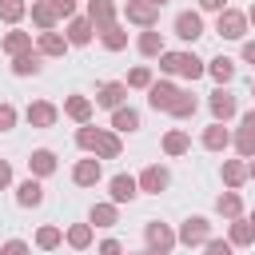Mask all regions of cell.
<instances>
[{"label": "cell", "mask_w": 255, "mask_h": 255, "mask_svg": "<svg viewBox=\"0 0 255 255\" xmlns=\"http://www.w3.org/2000/svg\"><path fill=\"white\" fill-rule=\"evenodd\" d=\"M247 219H251V223H255V211H251V215H247Z\"/></svg>", "instance_id": "cell-56"}, {"label": "cell", "mask_w": 255, "mask_h": 255, "mask_svg": "<svg viewBox=\"0 0 255 255\" xmlns=\"http://www.w3.org/2000/svg\"><path fill=\"white\" fill-rule=\"evenodd\" d=\"M139 255H159V251H147V247H143V251H139Z\"/></svg>", "instance_id": "cell-53"}, {"label": "cell", "mask_w": 255, "mask_h": 255, "mask_svg": "<svg viewBox=\"0 0 255 255\" xmlns=\"http://www.w3.org/2000/svg\"><path fill=\"white\" fill-rule=\"evenodd\" d=\"M64 116H68L72 124H92V116H96V104H92V96H80V92L64 96Z\"/></svg>", "instance_id": "cell-17"}, {"label": "cell", "mask_w": 255, "mask_h": 255, "mask_svg": "<svg viewBox=\"0 0 255 255\" xmlns=\"http://www.w3.org/2000/svg\"><path fill=\"white\" fill-rule=\"evenodd\" d=\"M36 52H40L44 60H60V56H68V40H64V32H36Z\"/></svg>", "instance_id": "cell-18"}, {"label": "cell", "mask_w": 255, "mask_h": 255, "mask_svg": "<svg viewBox=\"0 0 255 255\" xmlns=\"http://www.w3.org/2000/svg\"><path fill=\"white\" fill-rule=\"evenodd\" d=\"M92 239H96V227H92V223H72V227L64 231V243H68L72 251H88Z\"/></svg>", "instance_id": "cell-31"}, {"label": "cell", "mask_w": 255, "mask_h": 255, "mask_svg": "<svg viewBox=\"0 0 255 255\" xmlns=\"http://www.w3.org/2000/svg\"><path fill=\"white\" fill-rule=\"evenodd\" d=\"M12 76H40L44 72V56L32 48V52H24V56H12Z\"/></svg>", "instance_id": "cell-29"}, {"label": "cell", "mask_w": 255, "mask_h": 255, "mask_svg": "<svg viewBox=\"0 0 255 255\" xmlns=\"http://www.w3.org/2000/svg\"><path fill=\"white\" fill-rule=\"evenodd\" d=\"M159 147H163V155H167V159H179V155H187V151H191V135H187L183 128H167V131H163V139H159Z\"/></svg>", "instance_id": "cell-20"}, {"label": "cell", "mask_w": 255, "mask_h": 255, "mask_svg": "<svg viewBox=\"0 0 255 255\" xmlns=\"http://www.w3.org/2000/svg\"><path fill=\"white\" fill-rule=\"evenodd\" d=\"M159 72H163V80H171V76H179V52H163L159 56Z\"/></svg>", "instance_id": "cell-42"}, {"label": "cell", "mask_w": 255, "mask_h": 255, "mask_svg": "<svg viewBox=\"0 0 255 255\" xmlns=\"http://www.w3.org/2000/svg\"><path fill=\"white\" fill-rule=\"evenodd\" d=\"M199 143H203V151H227L231 147V128L227 124H207L203 128V135H199Z\"/></svg>", "instance_id": "cell-19"}, {"label": "cell", "mask_w": 255, "mask_h": 255, "mask_svg": "<svg viewBox=\"0 0 255 255\" xmlns=\"http://www.w3.org/2000/svg\"><path fill=\"white\" fill-rule=\"evenodd\" d=\"M239 128H247V131H255V112H243V116H239Z\"/></svg>", "instance_id": "cell-50"}, {"label": "cell", "mask_w": 255, "mask_h": 255, "mask_svg": "<svg viewBox=\"0 0 255 255\" xmlns=\"http://www.w3.org/2000/svg\"><path fill=\"white\" fill-rule=\"evenodd\" d=\"M124 84H128V92H131V88H135V92H147V88L155 84V76H151V68H147V64H135V68L128 72V80H124Z\"/></svg>", "instance_id": "cell-39"}, {"label": "cell", "mask_w": 255, "mask_h": 255, "mask_svg": "<svg viewBox=\"0 0 255 255\" xmlns=\"http://www.w3.org/2000/svg\"><path fill=\"white\" fill-rule=\"evenodd\" d=\"M8 187H12V163L0 159V191H8Z\"/></svg>", "instance_id": "cell-49"}, {"label": "cell", "mask_w": 255, "mask_h": 255, "mask_svg": "<svg viewBox=\"0 0 255 255\" xmlns=\"http://www.w3.org/2000/svg\"><path fill=\"white\" fill-rule=\"evenodd\" d=\"M151 4H155V8H163V4H167V0H151Z\"/></svg>", "instance_id": "cell-54"}, {"label": "cell", "mask_w": 255, "mask_h": 255, "mask_svg": "<svg viewBox=\"0 0 255 255\" xmlns=\"http://www.w3.org/2000/svg\"><path fill=\"white\" fill-rule=\"evenodd\" d=\"M203 255H235V247H231L227 239H215V235H211V239L203 243Z\"/></svg>", "instance_id": "cell-43"}, {"label": "cell", "mask_w": 255, "mask_h": 255, "mask_svg": "<svg viewBox=\"0 0 255 255\" xmlns=\"http://www.w3.org/2000/svg\"><path fill=\"white\" fill-rule=\"evenodd\" d=\"M96 108H108V112H116V108H124L128 104V84L124 80H104L100 88H96V100H92Z\"/></svg>", "instance_id": "cell-10"}, {"label": "cell", "mask_w": 255, "mask_h": 255, "mask_svg": "<svg viewBox=\"0 0 255 255\" xmlns=\"http://www.w3.org/2000/svg\"><path fill=\"white\" fill-rule=\"evenodd\" d=\"M24 16H28V0H0V24L20 28Z\"/></svg>", "instance_id": "cell-36"}, {"label": "cell", "mask_w": 255, "mask_h": 255, "mask_svg": "<svg viewBox=\"0 0 255 255\" xmlns=\"http://www.w3.org/2000/svg\"><path fill=\"white\" fill-rule=\"evenodd\" d=\"M0 48H4V56L12 60V56H24V52H32L36 44H32V32H24V28H12V32H4Z\"/></svg>", "instance_id": "cell-23"}, {"label": "cell", "mask_w": 255, "mask_h": 255, "mask_svg": "<svg viewBox=\"0 0 255 255\" xmlns=\"http://www.w3.org/2000/svg\"><path fill=\"white\" fill-rule=\"evenodd\" d=\"M251 96H255V76H251Z\"/></svg>", "instance_id": "cell-55"}, {"label": "cell", "mask_w": 255, "mask_h": 255, "mask_svg": "<svg viewBox=\"0 0 255 255\" xmlns=\"http://www.w3.org/2000/svg\"><path fill=\"white\" fill-rule=\"evenodd\" d=\"M96 255H124V243L108 235V239H100V247H96Z\"/></svg>", "instance_id": "cell-46"}, {"label": "cell", "mask_w": 255, "mask_h": 255, "mask_svg": "<svg viewBox=\"0 0 255 255\" xmlns=\"http://www.w3.org/2000/svg\"><path fill=\"white\" fill-rule=\"evenodd\" d=\"M207 76L215 80V88H227V84L235 80V60H231V56H215V60H207Z\"/></svg>", "instance_id": "cell-30"}, {"label": "cell", "mask_w": 255, "mask_h": 255, "mask_svg": "<svg viewBox=\"0 0 255 255\" xmlns=\"http://www.w3.org/2000/svg\"><path fill=\"white\" fill-rule=\"evenodd\" d=\"M247 179H255V159H247Z\"/></svg>", "instance_id": "cell-52"}, {"label": "cell", "mask_w": 255, "mask_h": 255, "mask_svg": "<svg viewBox=\"0 0 255 255\" xmlns=\"http://www.w3.org/2000/svg\"><path fill=\"white\" fill-rule=\"evenodd\" d=\"M96 36H100V44H104L108 52H124V48H128V28H124L120 20H116V24H108L104 32H96Z\"/></svg>", "instance_id": "cell-34"}, {"label": "cell", "mask_w": 255, "mask_h": 255, "mask_svg": "<svg viewBox=\"0 0 255 255\" xmlns=\"http://www.w3.org/2000/svg\"><path fill=\"white\" fill-rule=\"evenodd\" d=\"M124 255H139V251H124Z\"/></svg>", "instance_id": "cell-57"}, {"label": "cell", "mask_w": 255, "mask_h": 255, "mask_svg": "<svg viewBox=\"0 0 255 255\" xmlns=\"http://www.w3.org/2000/svg\"><path fill=\"white\" fill-rule=\"evenodd\" d=\"M207 112H211L215 124H227V120L239 116V96H235L231 88H215V92L207 96Z\"/></svg>", "instance_id": "cell-4"}, {"label": "cell", "mask_w": 255, "mask_h": 255, "mask_svg": "<svg viewBox=\"0 0 255 255\" xmlns=\"http://www.w3.org/2000/svg\"><path fill=\"white\" fill-rule=\"evenodd\" d=\"M24 120H28V128H40V131H48V128H56V120H60V108H56L52 100H32V104L24 108Z\"/></svg>", "instance_id": "cell-8"}, {"label": "cell", "mask_w": 255, "mask_h": 255, "mask_svg": "<svg viewBox=\"0 0 255 255\" xmlns=\"http://www.w3.org/2000/svg\"><path fill=\"white\" fill-rule=\"evenodd\" d=\"M0 255H32V247L24 239H4L0 243Z\"/></svg>", "instance_id": "cell-45"}, {"label": "cell", "mask_w": 255, "mask_h": 255, "mask_svg": "<svg viewBox=\"0 0 255 255\" xmlns=\"http://www.w3.org/2000/svg\"><path fill=\"white\" fill-rule=\"evenodd\" d=\"M219 179H223V187H227V191H239V187L247 183V159H223Z\"/></svg>", "instance_id": "cell-24"}, {"label": "cell", "mask_w": 255, "mask_h": 255, "mask_svg": "<svg viewBox=\"0 0 255 255\" xmlns=\"http://www.w3.org/2000/svg\"><path fill=\"white\" fill-rule=\"evenodd\" d=\"M195 112H199V96L187 92V88H179V96H175V104H171L167 116H171V120H191Z\"/></svg>", "instance_id": "cell-32"}, {"label": "cell", "mask_w": 255, "mask_h": 255, "mask_svg": "<svg viewBox=\"0 0 255 255\" xmlns=\"http://www.w3.org/2000/svg\"><path fill=\"white\" fill-rule=\"evenodd\" d=\"M88 223H92V227H116V223H120V207H116L112 199H108V203H92Z\"/></svg>", "instance_id": "cell-33"}, {"label": "cell", "mask_w": 255, "mask_h": 255, "mask_svg": "<svg viewBox=\"0 0 255 255\" xmlns=\"http://www.w3.org/2000/svg\"><path fill=\"white\" fill-rule=\"evenodd\" d=\"M215 215L227 219V223L239 219V215H243V195H239V191H219V195H215Z\"/></svg>", "instance_id": "cell-28"}, {"label": "cell", "mask_w": 255, "mask_h": 255, "mask_svg": "<svg viewBox=\"0 0 255 255\" xmlns=\"http://www.w3.org/2000/svg\"><path fill=\"white\" fill-rule=\"evenodd\" d=\"M135 52H139L143 60H159V56L167 52V40H163V32H159V28H143V32L135 36Z\"/></svg>", "instance_id": "cell-16"}, {"label": "cell", "mask_w": 255, "mask_h": 255, "mask_svg": "<svg viewBox=\"0 0 255 255\" xmlns=\"http://www.w3.org/2000/svg\"><path fill=\"white\" fill-rule=\"evenodd\" d=\"M143 243H147V251H159V255H171V251L179 247L175 231H171L167 223H159V219H147V223H143Z\"/></svg>", "instance_id": "cell-2"}, {"label": "cell", "mask_w": 255, "mask_h": 255, "mask_svg": "<svg viewBox=\"0 0 255 255\" xmlns=\"http://www.w3.org/2000/svg\"><path fill=\"white\" fill-rule=\"evenodd\" d=\"M195 4H199L195 12H215V16H219V12L227 8V0H195Z\"/></svg>", "instance_id": "cell-47"}, {"label": "cell", "mask_w": 255, "mask_h": 255, "mask_svg": "<svg viewBox=\"0 0 255 255\" xmlns=\"http://www.w3.org/2000/svg\"><path fill=\"white\" fill-rule=\"evenodd\" d=\"M135 183H139V195H159V191L171 187V167L167 163H147L135 175Z\"/></svg>", "instance_id": "cell-5"}, {"label": "cell", "mask_w": 255, "mask_h": 255, "mask_svg": "<svg viewBox=\"0 0 255 255\" xmlns=\"http://www.w3.org/2000/svg\"><path fill=\"white\" fill-rule=\"evenodd\" d=\"M64 40H68V48H88V44L96 40L92 20H88V16H72V20H68V28H64Z\"/></svg>", "instance_id": "cell-15"}, {"label": "cell", "mask_w": 255, "mask_h": 255, "mask_svg": "<svg viewBox=\"0 0 255 255\" xmlns=\"http://www.w3.org/2000/svg\"><path fill=\"white\" fill-rule=\"evenodd\" d=\"M28 16H32V24H36V32H56V24H60L52 0H32V4H28Z\"/></svg>", "instance_id": "cell-21"}, {"label": "cell", "mask_w": 255, "mask_h": 255, "mask_svg": "<svg viewBox=\"0 0 255 255\" xmlns=\"http://www.w3.org/2000/svg\"><path fill=\"white\" fill-rule=\"evenodd\" d=\"M112 131H116V135H131V131H139V112H135L131 104L116 108V112H112Z\"/></svg>", "instance_id": "cell-26"}, {"label": "cell", "mask_w": 255, "mask_h": 255, "mask_svg": "<svg viewBox=\"0 0 255 255\" xmlns=\"http://www.w3.org/2000/svg\"><path fill=\"white\" fill-rule=\"evenodd\" d=\"M120 16H124L128 24H135L139 32H143V28H159V8H155L151 0H124Z\"/></svg>", "instance_id": "cell-3"}, {"label": "cell", "mask_w": 255, "mask_h": 255, "mask_svg": "<svg viewBox=\"0 0 255 255\" xmlns=\"http://www.w3.org/2000/svg\"><path fill=\"white\" fill-rule=\"evenodd\" d=\"M215 32H219L223 40H239V44H243L247 32H251V28H247V12H239V8L227 4V8L215 16Z\"/></svg>", "instance_id": "cell-1"}, {"label": "cell", "mask_w": 255, "mask_h": 255, "mask_svg": "<svg viewBox=\"0 0 255 255\" xmlns=\"http://www.w3.org/2000/svg\"><path fill=\"white\" fill-rule=\"evenodd\" d=\"M231 147H235V155H239V159H255V131L235 128V131H231Z\"/></svg>", "instance_id": "cell-38"}, {"label": "cell", "mask_w": 255, "mask_h": 255, "mask_svg": "<svg viewBox=\"0 0 255 255\" xmlns=\"http://www.w3.org/2000/svg\"><path fill=\"white\" fill-rule=\"evenodd\" d=\"M52 8H56V16H60V20H64V24H68V20H72V16H80V12H76V8H80V4H76V0H52Z\"/></svg>", "instance_id": "cell-44"}, {"label": "cell", "mask_w": 255, "mask_h": 255, "mask_svg": "<svg viewBox=\"0 0 255 255\" xmlns=\"http://www.w3.org/2000/svg\"><path fill=\"white\" fill-rule=\"evenodd\" d=\"M179 76L195 84L199 76H207V60H199L195 52H179Z\"/></svg>", "instance_id": "cell-35"}, {"label": "cell", "mask_w": 255, "mask_h": 255, "mask_svg": "<svg viewBox=\"0 0 255 255\" xmlns=\"http://www.w3.org/2000/svg\"><path fill=\"white\" fill-rule=\"evenodd\" d=\"M16 124H20V112H16V104L0 100V131H12Z\"/></svg>", "instance_id": "cell-41"}, {"label": "cell", "mask_w": 255, "mask_h": 255, "mask_svg": "<svg viewBox=\"0 0 255 255\" xmlns=\"http://www.w3.org/2000/svg\"><path fill=\"white\" fill-rule=\"evenodd\" d=\"M100 179H104V163H100L96 155L72 163V183H76V187H96Z\"/></svg>", "instance_id": "cell-14"}, {"label": "cell", "mask_w": 255, "mask_h": 255, "mask_svg": "<svg viewBox=\"0 0 255 255\" xmlns=\"http://www.w3.org/2000/svg\"><path fill=\"white\" fill-rule=\"evenodd\" d=\"M92 155H96L100 163H104V159H120V155H124V139H120L112 128H104V131H100V143H96Z\"/></svg>", "instance_id": "cell-27"}, {"label": "cell", "mask_w": 255, "mask_h": 255, "mask_svg": "<svg viewBox=\"0 0 255 255\" xmlns=\"http://www.w3.org/2000/svg\"><path fill=\"white\" fill-rule=\"evenodd\" d=\"M100 131H104V128H96V124H80V128H76V147L92 155L96 143H100Z\"/></svg>", "instance_id": "cell-40"}, {"label": "cell", "mask_w": 255, "mask_h": 255, "mask_svg": "<svg viewBox=\"0 0 255 255\" xmlns=\"http://www.w3.org/2000/svg\"><path fill=\"white\" fill-rule=\"evenodd\" d=\"M139 195V183H135V175H128V171H120V175H112L108 179V199L116 203V207H124V203H131Z\"/></svg>", "instance_id": "cell-12"}, {"label": "cell", "mask_w": 255, "mask_h": 255, "mask_svg": "<svg viewBox=\"0 0 255 255\" xmlns=\"http://www.w3.org/2000/svg\"><path fill=\"white\" fill-rule=\"evenodd\" d=\"M247 28H255V0H251V8H247Z\"/></svg>", "instance_id": "cell-51"}, {"label": "cell", "mask_w": 255, "mask_h": 255, "mask_svg": "<svg viewBox=\"0 0 255 255\" xmlns=\"http://www.w3.org/2000/svg\"><path fill=\"white\" fill-rule=\"evenodd\" d=\"M16 203L20 207H40L44 203V179H32V175L20 179L16 183Z\"/></svg>", "instance_id": "cell-25"}, {"label": "cell", "mask_w": 255, "mask_h": 255, "mask_svg": "<svg viewBox=\"0 0 255 255\" xmlns=\"http://www.w3.org/2000/svg\"><path fill=\"white\" fill-rule=\"evenodd\" d=\"M84 16L92 20L96 32H104L108 24L120 20V4H116V0H84Z\"/></svg>", "instance_id": "cell-9"}, {"label": "cell", "mask_w": 255, "mask_h": 255, "mask_svg": "<svg viewBox=\"0 0 255 255\" xmlns=\"http://www.w3.org/2000/svg\"><path fill=\"white\" fill-rule=\"evenodd\" d=\"M175 96H179V84H175V80H155V84L147 88V108H151V112H171Z\"/></svg>", "instance_id": "cell-11"}, {"label": "cell", "mask_w": 255, "mask_h": 255, "mask_svg": "<svg viewBox=\"0 0 255 255\" xmlns=\"http://www.w3.org/2000/svg\"><path fill=\"white\" fill-rule=\"evenodd\" d=\"M175 239H179L183 247H203V243L211 239V219H207V215H187V219L179 223Z\"/></svg>", "instance_id": "cell-6"}, {"label": "cell", "mask_w": 255, "mask_h": 255, "mask_svg": "<svg viewBox=\"0 0 255 255\" xmlns=\"http://www.w3.org/2000/svg\"><path fill=\"white\" fill-rule=\"evenodd\" d=\"M56 171H60V159H56L52 147H36V151L28 155V175H32V179H48V175H56Z\"/></svg>", "instance_id": "cell-13"}, {"label": "cell", "mask_w": 255, "mask_h": 255, "mask_svg": "<svg viewBox=\"0 0 255 255\" xmlns=\"http://www.w3.org/2000/svg\"><path fill=\"white\" fill-rule=\"evenodd\" d=\"M76 4H80V0H76Z\"/></svg>", "instance_id": "cell-58"}, {"label": "cell", "mask_w": 255, "mask_h": 255, "mask_svg": "<svg viewBox=\"0 0 255 255\" xmlns=\"http://www.w3.org/2000/svg\"><path fill=\"white\" fill-rule=\"evenodd\" d=\"M239 56H243V64L255 68V40H243V44H239Z\"/></svg>", "instance_id": "cell-48"}, {"label": "cell", "mask_w": 255, "mask_h": 255, "mask_svg": "<svg viewBox=\"0 0 255 255\" xmlns=\"http://www.w3.org/2000/svg\"><path fill=\"white\" fill-rule=\"evenodd\" d=\"M227 243H231V247H255V223H251L247 215L231 219V223H227Z\"/></svg>", "instance_id": "cell-22"}, {"label": "cell", "mask_w": 255, "mask_h": 255, "mask_svg": "<svg viewBox=\"0 0 255 255\" xmlns=\"http://www.w3.org/2000/svg\"><path fill=\"white\" fill-rule=\"evenodd\" d=\"M36 247H40V251H56V247H64V227L44 223V227L36 231Z\"/></svg>", "instance_id": "cell-37"}, {"label": "cell", "mask_w": 255, "mask_h": 255, "mask_svg": "<svg viewBox=\"0 0 255 255\" xmlns=\"http://www.w3.org/2000/svg\"><path fill=\"white\" fill-rule=\"evenodd\" d=\"M171 32L183 40V44H195L207 28H203V12H195V8H183V12H175V20H171Z\"/></svg>", "instance_id": "cell-7"}]
</instances>
